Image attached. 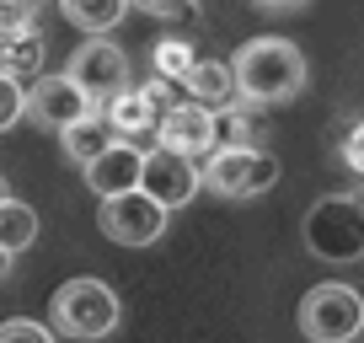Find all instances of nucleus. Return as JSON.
<instances>
[{
    "label": "nucleus",
    "instance_id": "5701e85b",
    "mask_svg": "<svg viewBox=\"0 0 364 343\" xmlns=\"http://www.w3.org/2000/svg\"><path fill=\"white\" fill-rule=\"evenodd\" d=\"M343 161H348L353 172H364V124H353V134L343 139Z\"/></svg>",
    "mask_w": 364,
    "mask_h": 343
},
{
    "label": "nucleus",
    "instance_id": "dca6fc26",
    "mask_svg": "<svg viewBox=\"0 0 364 343\" xmlns=\"http://www.w3.org/2000/svg\"><path fill=\"white\" fill-rule=\"evenodd\" d=\"M129 6H134V0H59L65 22H70V27H80L86 38L113 33V27L129 16Z\"/></svg>",
    "mask_w": 364,
    "mask_h": 343
},
{
    "label": "nucleus",
    "instance_id": "7ed1b4c3",
    "mask_svg": "<svg viewBox=\"0 0 364 343\" xmlns=\"http://www.w3.org/2000/svg\"><path fill=\"white\" fill-rule=\"evenodd\" d=\"M306 247L321 263H359L364 258V199L359 194H327L306 215Z\"/></svg>",
    "mask_w": 364,
    "mask_h": 343
},
{
    "label": "nucleus",
    "instance_id": "393cba45",
    "mask_svg": "<svg viewBox=\"0 0 364 343\" xmlns=\"http://www.w3.org/2000/svg\"><path fill=\"white\" fill-rule=\"evenodd\" d=\"M257 6H268V11H295V6H306V0H257Z\"/></svg>",
    "mask_w": 364,
    "mask_h": 343
},
{
    "label": "nucleus",
    "instance_id": "6ab92c4d",
    "mask_svg": "<svg viewBox=\"0 0 364 343\" xmlns=\"http://www.w3.org/2000/svg\"><path fill=\"white\" fill-rule=\"evenodd\" d=\"M27 118V80L11 75V70H0V134L16 129Z\"/></svg>",
    "mask_w": 364,
    "mask_h": 343
},
{
    "label": "nucleus",
    "instance_id": "f257e3e1",
    "mask_svg": "<svg viewBox=\"0 0 364 343\" xmlns=\"http://www.w3.org/2000/svg\"><path fill=\"white\" fill-rule=\"evenodd\" d=\"M236 86L252 107H273L306 92V54L289 38H252L236 48Z\"/></svg>",
    "mask_w": 364,
    "mask_h": 343
},
{
    "label": "nucleus",
    "instance_id": "f3484780",
    "mask_svg": "<svg viewBox=\"0 0 364 343\" xmlns=\"http://www.w3.org/2000/svg\"><path fill=\"white\" fill-rule=\"evenodd\" d=\"M33 241H38V209L22 204V199H6L0 204V247L27 252Z\"/></svg>",
    "mask_w": 364,
    "mask_h": 343
},
{
    "label": "nucleus",
    "instance_id": "0eeeda50",
    "mask_svg": "<svg viewBox=\"0 0 364 343\" xmlns=\"http://www.w3.org/2000/svg\"><path fill=\"white\" fill-rule=\"evenodd\" d=\"M70 75L86 86L91 102H113L118 92L129 86V54L113 43V38H86V43H75V54H70Z\"/></svg>",
    "mask_w": 364,
    "mask_h": 343
},
{
    "label": "nucleus",
    "instance_id": "9d476101",
    "mask_svg": "<svg viewBox=\"0 0 364 343\" xmlns=\"http://www.w3.org/2000/svg\"><path fill=\"white\" fill-rule=\"evenodd\" d=\"M156 139L161 145H171V150H188V156H215L220 150V118H215V107H204V102H171L166 113H161V129H156Z\"/></svg>",
    "mask_w": 364,
    "mask_h": 343
},
{
    "label": "nucleus",
    "instance_id": "f03ea898",
    "mask_svg": "<svg viewBox=\"0 0 364 343\" xmlns=\"http://www.w3.org/2000/svg\"><path fill=\"white\" fill-rule=\"evenodd\" d=\"M118 322H124V306H118L113 285H102V279L80 274L54 290V332L59 338L97 343V338H113Z\"/></svg>",
    "mask_w": 364,
    "mask_h": 343
},
{
    "label": "nucleus",
    "instance_id": "b1692460",
    "mask_svg": "<svg viewBox=\"0 0 364 343\" xmlns=\"http://www.w3.org/2000/svg\"><path fill=\"white\" fill-rule=\"evenodd\" d=\"M11 268H16V252H11V247H0V285L11 279Z\"/></svg>",
    "mask_w": 364,
    "mask_h": 343
},
{
    "label": "nucleus",
    "instance_id": "4468645a",
    "mask_svg": "<svg viewBox=\"0 0 364 343\" xmlns=\"http://www.w3.org/2000/svg\"><path fill=\"white\" fill-rule=\"evenodd\" d=\"M182 92L193 97V102L204 107H230L241 102V86H236V65H220V59H198L193 70H188V80H182Z\"/></svg>",
    "mask_w": 364,
    "mask_h": 343
},
{
    "label": "nucleus",
    "instance_id": "423d86ee",
    "mask_svg": "<svg viewBox=\"0 0 364 343\" xmlns=\"http://www.w3.org/2000/svg\"><path fill=\"white\" fill-rule=\"evenodd\" d=\"M166 220H171V209L161 204V199H150L145 188L113 194V199H102V209H97V226H102V236L118 241V247H150V241H161Z\"/></svg>",
    "mask_w": 364,
    "mask_h": 343
},
{
    "label": "nucleus",
    "instance_id": "a211bd4d",
    "mask_svg": "<svg viewBox=\"0 0 364 343\" xmlns=\"http://www.w3.org/2000/svg\"><path fill=\"white\" fill-rule=\"evenodd\" d=\"M150 65H156V75H161V80L182 86V80H188V70L198 65V48L188 43V38H161V43L150 48Z\"/></svg>",
    "mask_w": 364,
    "mask_h": 343
},
{
    "label": "nucleus",
    "instance_id": "6e6552de",
    "mask_svg": "<svg viewBox=\"0 0 364 343\" xmlns=\"http://www.w3.org/2000/svg\"><path fill=\"white\" fill-rule=\"evenodd\" d=\"M91 97H86V86H80L75 75H33L27 80V118L33 124H43V129H70V124H80V118L91 113Z\"/></svg>",
    "mask_w": 364,
    "mask_h": 343
},
{
    "label": "nucleus",
    "instance_id": "412c9836",
    "mask_svg": "<svg viewBox=\"0 0 364 343\" xmlns=\"http://www.w3.org/2000/svg\"><path fill=\"white\" fill-rule=\"evenodd\" d=\"M0 343H59L54 322H33V317H11V322H0Z\"/></svg>",
    "mask_w": 364,
    "mask_h": 343
},
{
    "label": "nucleus",
    "instance_id": "aec40b11",
    "mask_svg": "<svg viewBox=\"0 0 364 343\" xmlns=\"http://www.w3.org/2000/svg\"><path fill=\"white\" fill-rule=\"evenodd\" d=\"M247 97L241 102H230V107H220V145H252V113H247Z\"/></svg>",
    "mask_w": 364,
    "mask_h": 343
},
{
    "label": "nucleus",
    "instance_id": "1a4fd4ad",
    "mask_svg": "<svg viewBox=\"0 0 364 343\" xmlns=\"http://www.w3.org/2000/svg\"><path fill=\"white\" fill-rule=\"evenodd\" d=\"M139 188H145L150 199H161L166 209H182L204 188V167H198V156H188V150L156 145V150H145V183Z\"/></svg>",
    "mask_w": 364,
    "mask_h": 343
},
{
    "label": "nucleus",
    "instance_id": "20e7f679",
    "mask_svg": "<svg viewBox=\"0 0 364 343\" xmlns=\"http://www.w3.org/2000/svg\"><path fill=\"white\" fill-rule=\"evenodd\" d=\"M204 183L220 199H257L279 183V156L262 145H220L204 161Z\"/></svg>",
    "mask_w": 364,
    "mask_h": 343
},
{
    "label": "nucleus",
    "instance_id": "9b49d317",
    "mask_svg": "<svg viewBox=\"0 0 364 343\" xmlns=\"http://www.w3.org/2000/svg\"><path fill=\"white\" fill-rule=\"evenodd\" d=\"M80 177H86V188L97 199H113V194H129V188L145 183V150L134 145V139H118L113 150H102V156L91 161V167H80Z\"/></svg>",
    "mask_w": 364,
    "mask_h": 343
},
{
    "label": "nucleus",
    "instance_id": "f8f14e48",
    "mask_svg": "<svg viewBox=\"0 0 364 343\" xmlns=\"http://www.w3.org/2000/svg\"><path fill=\"white\" fill-rule=\"evenodd\" d=\"M161 86H166V80L156 75V86H150V92L124 86V92L107 102V118H113V129H118L124 139H139V134H156V129H161V113L171 107V102L161 107Z\"/></svg>",
    "mask_w": 364,
    "mask_h": 343
},
{
    "label": "nucleus",
    "instance_id": "39448f33",
    "mask_svg": "<svg viewBox=\"0 0 364 343\" xmlns=\"http://www.w3.org/2000/svg\"><path fill=\"white\" fill-rule=\"evenodd\" d=\"M300 332L311 343H353L364 332V295L353 285H316L300 300Z\"/></svg>",
    "mask_w": 364,
    "mask_h": 343
},
{
    "label": "nucleus",
    "instance_id": "ddd939ff",
    "mask_svg": "<svg viewBox=\"0 0 364 343\" xmlns=\"http://www.w3.org/2000/svg\"><path fill=\"white\" fill-rule=\"evenodd\" d=\"M118 139H124V134L113 129V118H107V113H97V107H91V113L80 118V124L59 129V145H65V156L75 161V167H91V161L102 156V150H113Z\"/></svg>",
    "mask_w": 364,
    "mask_h": 343
},
{
    "label": "nucleus",
    "instance_id": "2eb2a0df",
    "mask_svg": "<svg viewBox=\"0 0 364 343\" xmlns=\"http://www.w3.org/2000/svg\"><path fill=\"white\" fill-rule=\"evenodd\" d=\"M38 65H43V27L27 22V27H6V38H0V70H11V75H38Z\"/></svg>",
    "mask_w": 364,
    "mask_h": 343
},
{
    "label": "nucleus",
    "instance_id": "bb28decb",
    "mask_svg": "<svg viewBox=\"0 0 364 343\" xmlns=\"http://www.w3.org/2000/svg\"><path fill=\"white\" fill-rule=\"evenodd\" d=\"M359 199H364V188H359Z\"/></svg>",
    "mask_w": 364,
    "mask_h": 343
},
{
    "label": "nucleus",
    "instance_id": "4be33fe9",
    "mask_svg": "<svg viewBox=\"0 0 364 343\" xmlns=\"http://www.w3.org/2000/svg\"><path fill=\"white\" fill-rule=\"evenodd\" d=\"M145 16H188L193 11V0H134Z\"/></svg>",
    "mask_w": 364,
    "mask_h": 343
},
{
    "label": "nucleus",
    "instance_id": "a878e982",
    "mask_svg": "<svg viewBox=\"0 0 364 343\" xmlns=\"http://www.w3.org/2000/svg\"><path fill=\"white\" fill-rule=\"evenodd\" d=\"M6 199H11V183H6V172H0V204H6Z\"/></svg>",
    "mask_w": 364,
    "mask_h": 343
}]
</instances>
